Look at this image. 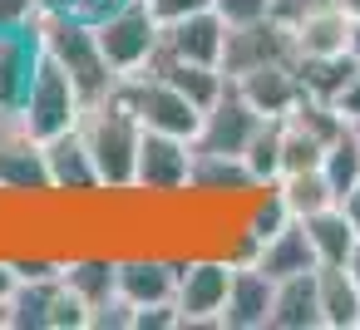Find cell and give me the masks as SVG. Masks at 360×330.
Returning <instances> with one entry per match:
<instances>
[{
    "instance_id": "d6986e66",
    "label": "cell",
    "mask_w": 360,
    "mask_h": 330,
    "mask_svg": "<svg viewBox=\"0 0 360 330\" xmlns=\"http://www.w3.org/2000/svg\"><path fill=\"white\" fill-rule=\"evenodd\" d=\"M252 266H262L271 281H286V276L316 271L321 261H316V246H311V237H306V222H301V217H291L276 237H266Z\"/></svg>"
},
{
    "instance_id": "7402d4cb",
    "label": "cell",
    "mask_w": 360,
    "mask_h": 330,
    "mask_svg": "<svg viewBox=\"0 0 360 330\" xmlns=\"http://www.w3.org/2000/svg\"><path fill=\"white\" fill-rule=\"evenodd\" d=\"M321 291V330H355L360 320V281L350 266H316Z\"/></svg>"
},
{
    "instance_id": "484cf974",
    "label": "cell",
    "mask_w": 360,
    "mask_h": 330,
    "mask_svg": "<svg viewBox=\"0 0 360 330\" xmlns=\"http://www.w3.org/2000/svg\"><path fill=\"white\" fill-rule=\"evenodd\" d=\"M271 187L281 192V202H286V212H291V217H311V212H321V207H330V202H335V187L326 183V173H321V168L281 173Z\"/></svg>"
},
{
    "instance_id": "4dcf8cb0",
    "label": "cell",
    "mask_w": 360,
    "mask_h": 330,
    "mask_svg": "<svg viewBox=\"0 0 360 330\" xmlns=\"http://www.w3.org/2000/svg\"><path fill=\"white\" fill-rule=\"evenodd\" d=\"M89 330H134V305H129L124 296H109L104 305H94Z\"/></svg>"
},
{
    "instance_id": "30bf717a",
    "label": "cell",
    "mask_w": 360,
    "mask_h": 330,
    "mask_svg": "<svg viewBox=\"0 0 360 330\" xmlns=\"http://www.w3.org/2000/svg\"><path fill=\"white\" fill-rule=\"evenodd\" d=\"M257 124H262V114H257V109L242 99V89L227 79V89L202 109V124H198L193 148H202V153H237V158H242V148L252 143Z\"/></svg>"
},
{
    "instance_id": "d590c367",
    "label": "cell",
    "mask_w": 360,
    "mask_h": 330,
    "mask_svg": "<svg viewBox=\"0 0 360 330\" xmlns=\"http://www.w3.org/2000/svg\"><path fill=\"white\" fill-rule=\"evenodd\" d=\"M335 114L350 124V119H360V70H355V79L340 89V99H335Z\"/></svg>"
},
{
    "instance_id": "d4e9b609",
    "label": "cell",
    "mask_w": 360,
    "mask_h": 330,
    "mask_svg": "<svg viewBox=\"0 0 360 330\" xmlns=\"http://www.w3.org/2000/svg\"><path fill=\"white\" fill-rule=\"evenodd\" d=\"M355 70H360V60H355L350 50H340V55H301V60H296L301 89H306L311 99L330 104V109H335L340 89H345V84L355 79Z\"/></svg>"
},
{
    "instance_id": "b9f144b4",
    "label": "cell",
    "mask_w": 360,
    "mask_h": 330,
    "mask_svg": "<svg viewBox=\"0 0 360 330\" xmlns=\"http://www.w3.org/2000/svg\"><path fill=\"white\" fill-rule=\"evenodd\" d=\"M0 330H11V301H0Z\"/></svg>"
},
{
    "instance_id": "e575fe53",
    "label": "cell",
    "mask_w": 360,
    "mask_h": 330,
    "mask_svg": "<svg viewBox=\"0 0 360 330\" xmlns=\"http://www.w3.org/2000/svg\"><path fill=\"white\" fill-rule=\"evenodd\" d=\"M153 6V15H158V25H168V20H183V15H198V11H212V0H148Z\"/></svg>"
},
{
    "instance_id": "5bb4252c",
    "label": "cell",
    "mask_w": 360,
    "mask_h": 330,
    "mask_svg": "<svg viewBox=\"0 0 360 330\" xmlns=\"http://www.w3.org/2000/svg\"><path fill=\"white\" fill-rule=\"evenodd\" d=\"M222 45H227V25H222L217 11L168 20L163 35H158V50H168L178 60H198V65H222Z\"/></svg>"
},
{
    "instance_id": "603a6c76",
    "label": "cell",
    "mask_w": 360,
    "mask_h": 330,
    "mask_svg": "<svg viewBox=\"0 0 360 330\" xmlns=\"http://www.w3.org/2000/svg\"><path fill=\"white\" fill-rule=\"evenodd\" d=\"M301 222H306V237H311L321 266H345V261H350L360 227L345 217L340 202H330V207H321V212H311V217H301Z\"/></svg>"
},
{
    "instance_id": "74e56055",
    "label": "cell",
    "mask_w": 360,
    "mask_h": 330,
    "mask_svg": "<svg viewBox=\"0 0 360 330\" xmlns=\"http://www.w3.org/2000/svg\"><path fill=\"white\" fill-rule=\"evenodd\" d=\"M11 291H15V271H11L6 256H0V301H11Z\"/></svg>"
},
{
    "instance_id": "60d3db41",
    "label": "cell",
    "mask_w": 360,
    "mask_h": 330,
    "mask_svg": "<svg viewBox=\"0 0 360 330\" xmlns=\"http://www.w3.org/2000/svg\"><path fill=\"white\" fill-rule=\"evenodd\" d=\"M350 271H355V281H360V237H355V251H350V261H345Z\"/></svg>"
},
{
    "instance_id": "9a60e30c",
    "label": "cell",
    "mask_w": 360,
    "mask_h": 330,
    "mask_svg": "<svg viewBox=\"0 0 360 330\" xmlns=\"http://www.w3.org/2000/svg\"><path fill=\"white\" fill-rule=\"evenodd\" d=\"M173 291H178V256H148V251L119 256V296L134 310L153 301H173Z\"/></svg>"
},
{
    "instance_id": "ab89813d",
    "label": "cell",
    "mask_w": 360,
    "mask_h": 330,
    "mask_svg": "<svg viewBox=\"0 0 360 330\" xmlns=\"http://www.w3.org/2000/svg\"><path fill=\"white\" fill-rule=\"evenodd\" d=\"M350 55H355V60H360V20H355V25H350Z\"/></svg>"
},
{
    "instance_id": "44dd1931",
    "label": "cell",
    "mask_w": 360,
    "mask_h": 330,
    "mask_svg": "<svg viewBox=\"0 0 360 330\" xmlns=\"http://www.w3.org/2000/svg\"><path fill=\"white\" fill-rule=\"evenodd\" d=\"M143 70H153V74H163L178 94H188L198 109H207L222 89H227V74H222V65H198V60H178V55H168V50H153V60L143 65Z\"/></svg>"
},
{
    "instance_id": "f546056e",
    "label": "cell",
    "mask_w": 360,
    "mask_h": 330,
    "mask_svg": "<svg viewBox=\"0 0 360 330\" xmlns=\"http://www.w3.org/2000/svg\"><path fill=\"white\" fill-rule=\"evenodd\" d=\"M212 11L222 15V25H252V20H266L271 15V0H212Z\"/></svg>"
},
{
    "instance_id": "d6a6232c",
    "label": "cell",
    "mask_w": 360,
    "mask_h": 330,
    "mask_svg": "<svg viewBox=\"0 0 360 330\" xmlns=\"http://www.w3.org/2000/svg\"><path fill=\"white\" fill-rule=\"evenodd\" d=\"M134 330H178V305L173 301H153L134 310Z\"/></svg>"
},
{
    "instance_id": "8fae6325",
    "label": "cell",
    "mask_w": 360,
    "mask_h": 330,
    "mask_svg": "<svg viewBox=\"0 0 360 330\" xmlns=\"http://www.w3.org/2000/svg\"><path fill=\"white\" fill-rule=\"evenodd\" d=\"M45 173H50V192H65V197L104 192V187H99V168H94V158H89V143H84L79 124H75L70 133L45 138Z\"/></svg>"
},
{
    "instance_id": "9c48e42d",
    "label": "cell",
    "mask_w": 360,
    "mask_h": 330,
    "mask_svg": "<svg viewBox=\"0 0 360 330\" xmlns=\"http://www.w3.org/2000/svg\"><path fill=\"white\" fill-rule=\"evenodd\" d=\"M281 60H296V35L281 25V20H252V25H232L227 30V45H222V74L227 79H242L247 70H262V65H281Z\"/></svg>"
},
{
    "instance_id": "f35d334b",
    "label": "cell",
    "mask_w": 360,
    "mask_h": 330,
    "mask_svg": "<svg viewBox=\"0 0 360 330\" xmlns=\"http://www.w3.org/2000/svg\"><path fill=\"white\" fill-rule=\"evenodd\" d=\"M335 6H340V11H345L350 20H360V0H335Z\"/></svg>"
},
{
    "instance_id": "8d00e7d4",
    "label": "cell",
    "mask_w": 360,
    "mask_h": 330,
    "mask_svg": "<svg viewBox=\"0 0 360 330\" xmlns=\"http://www.w3.org/2000/svg\"><path fill=\"white\" fill-rule=\"evenodd\" d=\"M340 207H345V217H350V222L360 227V178H355V187H350V192L340 197Z\"/></svg>"
},
{
    "instance_id": "3957f363",
    "label": "cell",
    "mask_w": 360,
    "mask_h": 330,
    "mask_svg": "<svg viewBox=\"0 0 360 330\" xmlns=\"http://www.w3.org/2000/svg\"><path fill=\"white\" fill-rule=\"evenodd\" d=\"M232 286V261L227 251H188L178 256V330H222V301Z\"/></svg>"
},
{
    "instance_id": "f1b7e54d",
    "label": "cell",
    "mask_w": 360,
    "mask_h": 330,
    "mask_svg": "<svg viewBox=\"0 0 360 330\" xmlns=\"http://www.w3.org/2000/svg\"><path fill=\"white\" fill-rule=\"evenodd\" d=\"M45 330H89V305H84V301L65 286V276H55V286H50Z\"/></svg>"
},
{
    "instance_id": "e0dca14e",
    "label": "cell",
    "mask_w": 360,
    "mask_h": 330,
    "mask_svg": "<svg viewBox=\"0 0 360 330\" xmlns=\"http://www.w3.org/2000/svg\"><path fill=\"white\" fill-rule=\"evenodd\" d=\"M257 183L247 173V163L237 153H202L193 148V178H188V197H217V202H232V197H252Z\"/></svg>"
},
{
    "instance_id": "83f0119b",
    "label": "cell",
    "mask_w": 360,
    "mask_h": 330,
    "mask_svg": "<svg viewBox=\"0 0 360 330\" xmlns=\"http://www.w3.org/2000/svg\"><path fill=\"white\" fill-rule=\"evenodd\" d=\"M321 173H326V183L335 187V202L355 187V178H360V138L350 133V124H345L340 138H330V148H326V158H321Z\"/></svg>"
},
{
    "instance_id": "7a4b0ae2",
    "label": "cell",
    "mask_w": 360,
    "mask_h": 330,
    "mask_svg": "<svg viewBox=\"0 0 360 330\" xmlns=\"http://www.w3.org/2000/svg\"><path fill=\"white\" fill-rule=\"evenodd\" d=\"M30 30H35V40H40V50L75 79V89L84 94V104H94V99H104L109 89H114V70H109V60H104V50H99V35H94V20H79V15H60V11H45L40 6V15L30 20Z\"/></svg>"
},
{
    "instance_id": "4fadbf2b",
    "label": "cell",
    "mask_w": 360,
    "mask_h": 330,
    "mask_svg": "<svg viewBox=\"0 0 360 330\" xmlns=\"http://www.w3.org/2000/svg\"><path fill=\"white\" fill-rule=\"evenodd\" d=\"M242 89V99L262 114V119H286L296 104H301V74H296V60H281V65H262V70H247L242 79H232Z\"/></svg>"
},
{
    "instance_id": "7c38bea8",
    "label": "cell",
    "mask_w": 360,
    "mask_h": 330,
    "mask_svg": "<svg viewBox=\"0 0 360 330\" xmlns=\"http://www.w3.org/2000/svg\"><path fill=\"white\" fill-rule=\"evenodd\" d=\"M40 40L30 25L20 30H0V114H20L25 94H30V79L40 70Z\"/></svg>"
},
{
    "instance_id": "52a82bcc",
    "label": "cell",
    "mask_w": 360,
    "mask_h": 330,
    "mask_svg": "<svg viewBox=\"0 0 360 330\" xmlns=\"http://www.w3.org/2000/svg\"><path fill=\"white\" fill-rule=\"evenodd\" d=\"M0 192L6 197H45L50 173H45V143L25 128L20 114H0Z\"/></svg>"
},
{
    "instance_id": "836d02e7",
    "label": "cell",
    "mask_w": 360,
    "mask_h": 330,
    "mask_svg": "<svg viewBox=\"0 0 360 330\" xmlns=\"http://www.w3.org/2000/svg\"><path fill=\"white\" fill-rule=\"evenodd\" d=\"M40 15V0H0V30H20Z\"/></svg>"
},
{
    "instance_id": "2e32d148",
    "label": "cell",
    "mask_w": 360,
    "mask_h": 330,
    "mask_svg": "<svg viewBox=\"0 0 360 330\" xmlns=\"http://www.w3.org/2000/svg\"><path fill=\"white\" fill-rule=\"evenodd\" d=\"M276 281L262 266H232V286L222 301V330H266Z\"/></svg>"
},
{
    "instance_id": "1f68e13d",
    "label": "cell",
    "mask_w": 360,
    "mask_h": 330,
    "mask_svg": "<svg viewBox=\"0 0 360 330\" xmlns=\"http://www.w3.org/2000/svg\"><path fill=\"white\" fill-rule=\"evenodd\" d=\"M45 11H60V15H79V20H104L114 6H124V0H40Z\"/></svg>"
},
{
    "instance_id": "277c9868",
    "label": "cell",
    "mask_w": 360,
    "mask_h": 330,
    "mask_svg": "<svg viewBox=\"0 0 360 330\" xmlns=\"http://www.w3.org/2000/svg\"><path fill=\"white\" fill-rule=\"evenodd\" d=\"M109 94H114V99H124L143 128H153V133H178V138H198L202 109H198L188 94H178V89H173L163 74H153V70L119 74Z\"/></svg>"
},
{
    "instance_id": "7bdbcfd3",
    "label": "cell",
    "mask_w": 360,
    "mask_h": 330,
    "mask_svg": "<svg viewBox=\"0 0 360 330\" xmlns=\"http://www.w3.org/2000/svg\"><path fill=\"white\" fill-rule=\"evenodd\" d=\"M350 133H355V138H360V119H350Z\"/></svg>"
},
{
    "instance_id": "6da1fadb",
    "label": "cell",
    "mask_w": 360,
    "mask_h": 330,
    "mask_svg": "<svg viewBox=\"0 0 360 330\" xmlns=\"http://www.w3.org/2000/svg\"><path fill=\"white\" fill-rule=\"evenodd\" d=\"M79 133L89 143V158L99 168V187L104 192H134V168H139V143H143V124L134 119V109L114 94L84 104L79 114Z\"/></svg>"
},
{
    "instance_id": "cb8c5ba5",
    "label": "cell",
    "mask_w": 360,
    "mask_h": 330,
    "mask_svg": "<svg viewBox=\"0 0 360 330\" xmlns=\"http://www.w3.org/2000/svg\"><path fill=\"white\" fill-rule=\"evenodd\" d=\"M350 15L335 6V0H330V6H321V11H311L291 35H296V60L301 55H340V50H350Z\"/></svg>"
},
{
    "instance_id": "8992f818",
    "label": "cell",
    "mask_w": 360,
    "mask_h": 330,
    "mask_svg": "<svg viewBox=\"0 0 360 330\" xmlns=\"http://www.w3.org/2000/svg\"><path fill=\"white\" fill-rule=\"evenodd\" d=\"M79 114H84V94L75 89V79H70L50 55H40V70H35L30 94H25V104H20L25 128L45 143V138H55V133H70V128L79 124Z\"/></svg>"
},
{
    "instance_id": "4316f807",
    "label": "cell",
    "mask_w": 360,
    "mask_h": 330,
    "mask_svg": "<svg viewBox=\"0 0 360 330\" xmlns=\"http://www.w3.org/2000/svg\"><path fill=\"white\" fill-rule=\"evenodd\" d=\"M242 163H247V173H252L257 187H271L281 178V119H262L257 124L252 143L242 148Z\"/></svg>"
},
{
    "instance_id": "ffe728a7",
    "label": "cell",
    "mask_w": 360,
    "mask_h": 330,
    "mask_svg": "<svg viewBox=\"0 0 360 330\" xmlns=\"http://www.w3.org/2000/svg\"><path fill=\"white\" fill-rule=\"evenodd\" d=\"M60 276L89 305V315H94V305L119 296V256H109V251H75V256H65Z\"/></svg>"
},
{
    "instance_id": "ac0fdd59",
    "label": "cell",
    "mask_w": 360,
    "mask_h": 330,
    "mask_svg": "<svg viewBox=\"0 0 360 330\" xmlns=\"http://www.w3.org/2000/svg\"><path fill=\"white\" fill-rule=\"evenodd\" d=\"M266 330H321V291H316V271L286 276L271 291V310H266Z\"/></svg>"
},
{
    "instance_id": "ba28073f",
    "label": "cell",
    "mask_w": 360,
    "mask_h": 330,
    "mask_svg": "<svg viewBox=\"0 0 360 330\" xmlns=\"http://www.w3.org/2000/svg\"><path fill=\"white\" fill-rule=\"evenodd\" d=\"M188 178H193V138L143 128L139 168H134V192H143V197H183Z\"/></svg>"
},
{
    "instance_id": "5b68a950",
    "label": "cell",
    "mask_w": 360,
    "mask_h": 330,
    "mask_svg": "<svg viewBox=\"0 0 360 330\" xmlns=\"http://www.w3.org/2000/svg\"><path fill=\"white\" fill-rule=\"evenodd\" d=\"M94 35H99V50H104L109 70L134 74V70H143L153 60L163 25H158L148 0H124V6H114L104 20H94Z\"/></svg>"
}]
</instances>
